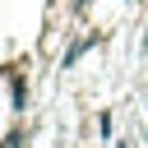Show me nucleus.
Here are the masks:
<instances>
[]
</instances>
